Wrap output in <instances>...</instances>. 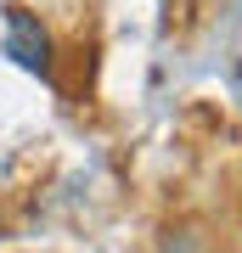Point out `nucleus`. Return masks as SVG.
<instances>
[{"instance_id":"nucleus-1","label":"nucleus","mask_w":242,"mask_h":253,"mask_svg":"<svg viewBox=\"0 0 242 253\" xmlns=\"http://www.w3.org/2000/svg\"><path fill=\"white\" fill-rule=\"evenodd\" d=\"M6 56L28 73H51V34L28 6H6Z\"/></svg>"}]
</instances>
